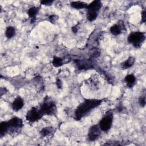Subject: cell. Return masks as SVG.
Segmentation results:
<instances>
[{
	"instance_id": "cell-1",
	"label": "cell",
	"mask_w": 146,
	"mask_h": 146,
	"mask_svg": "<svg viewBox=\"0 0 146 146\" xmlns=\"http://www.w3.org/2000/svg\"><path fill=\"white\" fill-rule=\"evenodd\" d=\"M102 102L103 100L100 99H86L76 108L74 113L75 119L76 120H80L82 117L88 114L93 109L99 106Z\"/></svg>"
},
{
	"instance_id": "cell-2",
	"label": "cell",
	"mask_w": 146,
	"mask_h": 146,
	"mask_svg": "<svg viewBox=\"0 0 146 146\" xmlns=\"http://www.w3.org/2000/svg\"><path fill=\"white\" fill-rule=\"evenodd\" d=\"M39 109L43 116L55 115L57 112V108L54 100L48 96L44 98Z\"/></svg>"
},
{
	"instance_id": "cell-3",
	"label": "cell",
	"mask_w": 146,
	"mask_h": 146,
	"mask_svg": "<svg viewBox=\"0 0 146 146\" xmlns=\"http://www.w3.org/2000/svg\"><path fill=\"white\" fill-rule=\"evenodd\" d=\"M102 6L100 1L95 0L88 5L87 7V18L90 22L95 21L98 15V13Z\"/></svg>"
},
{
	"instance_id": "cell-4",
	"label": "cell",
	"mask_w": 146,
	"mask_h": 146,
	"mask_svg": "<svg viewBox=\"0 0 146 146\" xmlns=\"http://www.w3.org/2000/svg\"><path fill=\"white\" fill-rule=\"evenodd\" d=\"M145 40V35L144 33L140 31H135L131 33L128 38L127 40L132 46L136 48H140Z\"/></svg>"
},
{
	"instance_id": "cell-5",
	"label": "cell",
	"mask_w": 146,
	"mask_h": 146,
	"mask_svg": "<svg viewBox=\"0 0 146 146\" xmlns=\"http://www.w3.org/2000/svg\"><path fill=\"white\" fill-rule=\"evenodd\" d=\"M113 112L111 110L107 111L99 123V127L102 131L107 132L112 127L113 122Z\"/></svg>"
},
{
	"instance_id": "cell-6",
	"label": "cell",
	"mask_w": 146,
	"mask_h": 146,
	"mask_svg": "<svg viewBox=\"0 0 146 146\" xmlns=\"http://www.w3.org/2000/svg\"><path fill=\"white\" fill-rule=\"evenodd\" d=\"M8 123L9 125V134L10 133L11 135H14L15 133L17 134L21 131L23 126V120L22 119L17 116L11 118L8 120Z\"/></svg>"
},
{
	"instance_id": "cell-7",
	"label": "cell",
	"mask_w": 146,
	"mask_h": 146,
	"mask_svg": "<svg viewBox=\"0 0 146 146\" xmlns=\"http://www.w3.org/2000/svg\"><path fill=\"white\" fill-rule=\"evenodd\" d=\"M76 68L80 70L92 69L95 67V62L93 59H76L74 60Z\"/></svg>"
},
{
	"instance_id": "cell-8",
	"label": "cell",
	"mask_w": 146,
	"mask_h": 146,
	"mask_svg": "<svg viewBox=\"0 0 146 146\" xmlns=\"http://www.w3.org/2000/svg\"><path fill=\"white\" fill-rule=\"evenodd\" d=\"M43 115L40 111L39 109L36 107H32L28 111L26 115V119L30 122H35L40 119Z\"/></svg>"
},
{
	"instance_id": "cell-9",
	"label": "cell",
	"mask_w": 146,
	"mask_h": 146,
	"mask_svg": "<svg viewBox=\"0 0 146 146\" xmlns=\"http://www.w3.org/2000/svg\"><path fill=\"white\" fill-rule=\"evenodd\" d=\"M102 130L100 129L99 125H93L89 128L87 137L88 140L90 141H94L97 140L100 136Z\"/></svg>"
},
{
	"instance_id": "cell-10",
	"label": "cell",
	"mask_w": 146,
	"mask_h": 146,
	"mask_svg": "<svg viewBox=\"0 0 146 146\" xmlns=\"http://www.w3.org/2000/svg\"><path fill=\"white\" fill-rule=\"evenodd\" d=\"M125 31L126 29L124 22L121 21H119L117 23L110 27V32L113 35H118Z\"/></svg>"
},
{
	"instance_id": "cell-11",
	"label": "cell",
	"mask_w": 146,
	"mask_h": 146,
	"mask_svg": "<svg viewBox=\"0 0 146 146\" xmlns=\"http://www.w3.org/2000/svg\"><path fill=\"white\" fill-rule=\"evenodd\" d=\"M24 106V100L19 96H17L12 103L11 107L13 111L17 112L21 110Z\"/></svg>"
},
{
	"instance_id": "cell-12",
	"label": "cell",
	"mask_w": 146,
	"mask_h": 146,
	"mask_svg": "<svg viewBox=\"0 0 146 146\" xmlns=\"http://www.w3.org/2000/svg\"><path fill=\"white\" fill-rule=\"evenodd\" d=\"M40 7H35L33 6L30 7L27 11V14L29 15V17L31 19V23H34L35 21V18H36V15L39 12Z\"/></svg>"
},
{
	"instance_id": "cell-13",
	"label": "cell",
	"mask_w": 146,
	"mask_h": 146,
	"mask_svg": "<svg viewBox=\"0 0 146 146\" xmlns=\"http://www.w3.org/2000/svg\"><path fill=\"white\" fill-rule=\"evenodd\" d=\"M69 62L68 59H63L58 56H54L52 61V63L53 64V66L55 67H60L62 65L64 64L65 63H67Z\"/></svg>"
},
{
	"instance_id": "cell-14",
	"label": "cell",
	"mask_w": 146,
	"mask_h": 146,
	"mask_svg": "<svg viewBox=\"0 0 146 146\" xmlns=\"http://www.w3.org/2000/svg\"><path fill=\"white\" fill-rule=\"evenodd\" d=\"M9 125L8 121H3L0 124V136L3 137L7 133H9Z\"/></svg>"
},
{
	"instance_id": "cell-15",
	"label": "cell",
	"mask_w": 146,
	"mask_h": 146,
	"mask_svg": "<svg viewBox=\"0 0 146 146\" xmlns=\"http://www.w3.org/2000/svg\"><path fill=\"white\" fill-rule=\"evenodd\" d=\"M124 81L127 83V86L129 88H132L135 84L136 77L133 74H129L124 78Z\"/></svg>"
},
{
	"instance_id": "cell-16",
	"label": "cell",
	"mask_w": 146,
	"mask_h": 146,
	"mask_svg": "<svg viewBox=\"0 0 146 146\" xmlns=\"http://www.w3.org/2000/svg\"><path fill=\"white\" fill-rule=\"evenodd\" d=\"M135 62V58L131 56L129 57L126 60H125L124 62H123L121 64V68L123 69H128L129 68H131L134 64Z\"/></svg>"
},
{
	"instance_id": "cell-17",
	"label": "cell",
	"mask_w": 146,
	"mask_h": 146,
	"mask_svg": "<svg viewBox=\"0 0 146 146\" xmlns=\"http://www.w3.org/2000/svg\"><path fill=\"white\" fill-rule=\"evenodd\" d=\"M71 6L73 8L76 9H86L88 4L82 1H74L71 2Z\"/></svg>"
},
{
	"instance_id": "cell-18",
	"label": "cell",
	"mask_w": 146,
	"mask_h": 146,
	"mask_svg": "<svg viewBox=\"0 0 146 146\" xmlns=\"http://www.w3.org/2000/svg\"><path fill=\"white\" fill-rule=\"evenodd\" d=\"M54 132V129L53 127H44L41 129L40 131V134L43 137H46L47 136L50 135Z\"/></svg>"
},
{
	"instance_id": "cell-19",
	"label": "cell",
	"mask_w": 146,
	"mask_h": 146,
	"mask_svg": "<svg viewBox=\"0 0 146 146\" xmlns=\"http://www.w3.org/2000/svg\"><path fill=\"white\" fill-rule=\"evenodd\" d=\"M16 33L15 29L13 26H8L5 31V36L8 39H10L15 36Z\"/></svg>"
},
{
	"instance_id": "cell-20",
	"label": "cell",
	"mask_w": 146,
	"mask_h": 146,
	"mask_svg": "<svg viewBox=\"0 0 146 146\" xmlns=\"http://www.w3.org/2000/svg\"><path fill=\"white\" fill-rule=\"evenodd\" d=\"M100 54V52L99 49L96 48H93L90 52V58L94 59L98 58Z\"/></svg>"
},
{
	"instance_id": "cell-21",
	"label": "cell",
	"mask_w": 146,
	"mask_h": 146,
	"mask_svg": "<svg viewBox=\"0 0 146 146\" xmlns=\"http://www.w3.org/2000/svg\"><path fill=\"white\" fill-rule=\"evenodd\" d=\"M145 95H141L139 98V103L141 107H144L145 106Z\"/></svg>"
},
{
	"instance_id": "cell-22",
	"label": "cell",
	"mask_w": 146,
	"mask_h": 146,
	"mask_svg": "<svg viewBox=\"0 0 146 146\" xmlns=\"http://www.w3.org/2000/svg\"><path fill=\"white\" fill-rule=\"evenodd\" d=\"M59 18V17L57 15H55V14H52V15H51L50 16H49L48 17V20L50 22H51L52 23H54L56 21H57Z\"/></svg>"
},
{
	"instance_id": "cell-23",
	"label": "cell",
	"mask_w": 146,
	"mask_h": 146,
	"mask_svg": "<svg viewBox=\"0 0 146 146\" xmlns=\"http://www.w3.org/2000/svg\"><path fill=\"white\" fill-rule=\"evenodd\" d=\"M53 1H42L40 2V4L45 5V6H50L52 5V3H53Z\"/></svg>"
},
{
	"instance_id": "cell-24",
	"label": "cell",
	"mask_w": 146,
	"mask_h": 146,
	"mask_svg": "<svg viewBox=\"0 0 146 146\" xmlns=\"http://www.w3.org/2000/svg\"><path fill=\"white\" fill-rule=\"evenodd\" d=\"M145 10H144L143 12L141 13V23H143L145 22L146 21V17H145Z\"/></svg>"
},
{
	"instance_id": "cell-25",
	"label": "cell",
	"mask_w": 146,
	"mask_h": 146,
	"mask_svg": "<svg viewBox=\"0 0 146 146\" xmlns=\"http://www.w3.org/2000/svg\"><path fill=\"white\" fill-rule=\"evenodd\" d=\"M56 86H57V87L58 88H62V81L60 80V79H59V78L56 79Z\"/></svg>"
},
{
	"instance_id": "cell-26",
	"label": "cell",
	"mask_w": 146,
	"mask_h": 146,
	"mask_svg": "<svg viewBox=\"0 0 146 146\" xmlns=\"http://www.w3.org/2000/svg\"><path fill=\"white\" fill-rule=\"evenodd\" d=\"M76 26H77V25H76V26H74V27H72V31L74 33H76L77 31H78V29H77Z\"/></svg>"
}]
</instances>
